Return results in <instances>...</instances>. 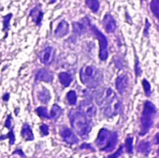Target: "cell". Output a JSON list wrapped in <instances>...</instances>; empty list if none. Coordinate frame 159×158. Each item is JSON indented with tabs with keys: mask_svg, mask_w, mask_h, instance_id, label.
Segmentation results:
<instances>
[{
	"mask_svg": "<svg viewBox=\"0 0 159 158\" xmlns=\"http://www.w3.org/2000/svg\"><path fill=\"white\" fill-rule=\"evenodd\" d=\"M69 118L73 129L82 138H87L91 130V122L86 115L81 111H71Z\"/></svg>",
	"mask_w": 159,
	"mask_h": 158,
	"instance_id": "cell-1",
	"label": "cell"
},
{
	"mask_svg": "<svg viewBox=\"0 0 159 158\" xmlns=\"http://www.w3.org/2000/svg\"><path fill=\"white\" fill-rule=\"evenodd\" d=\"M80 79L85 86L90 88H94L99 87L102 83L103 77L100 70L92 65H88L81 69Z\"/></svg>",
	"mask_w": 159,
	"mask_h": 158,
	"instance_id": "cell-2",
	"label": "cell"
},
{
	"mask_svg": "<svg viewBox=\"0 0 159 158\" xmlns=\"http://www.w3.org/2000/svg\"><path fill=\"white\" fill-rule=\"evenodd\" d=\"M96 145L102 152H111L117 143V133L111 132L106 129H102L95 142Z\"/></svg>",
	"mask_w": 159,
	"mask_h": 158,
	"instance_id": "cell-3",
	"label": "cell"
},
{
	"mask_svg": "<svg viewBox=\"0 0 159 158\" xmlns=\"http://www.w3.org/2000/svg\"><path fill=\"white\" fill-rule=\"evenodd\" d=\"M156 113H157L156 106L151 102H146L144 103V107L141 118V125H142V129L140 132L141 136L145 135L150 130L154 123V117Z\"/></svg>",
	"mask_w": 159,
	"mask_h": 158,
	"instance_id": "cell-4",
	"label": "cell"
},
{
	"mask_svg": "<svg viewBox=\"0 0 159 158\" xmlns=\"http://www.w3.org/2000/svg\"><path fill=\"white\" fill-rule=\"evenodd\" d=\"M91 29L95 35L97 36L100 44V59L102 61H106L108 58V41L106 36L100 31L98 30L94 25H91Z\"/></svg>",
	"mask_w": 159,
	"mask_h": 158,
	"instance_id": "cell-5",
	"label": "cell"
},
{
	"mask_svg": "<svg viewBox=\"0 0 159 158\" xmlns=\"http://www.w3.org/2000/svg\"><path fill=\"white\" fill-rule=\"evenodd\" d=\"M61 136L62 138V140L69 144H75L78 142V138L76 137V135L68 128H62L61 129Z\"/></svg>",
	"mask_w": 159,
	"mask_h": 158,
	"instance_id": "cell-6",
	"label": "cell"
},
{
	"mask_svg": "<svg viewBox=\"0 0 159 158\" xmlns=\"http://www.w3.org/2000/svg\"><path fill=\"white\" fill-rule=\"evenodd\" d=\"M80 111L86 115L89 118H91L96 114V108L95 106L89 101H85L80 103Z\"/></svg>",
	"mask_w": 159,
	"mask_h": 158,
	"instance_id": "cell-7",
	"label": "cell"
},
{
	"mask_svg": "<svg viewBox=\"0 0 159 158\" xmlns=\"http://www.w3.org/2000/svg\"><path fill=\"white\" fill-rule=\"evenodd\" d=\"M116 87L119 94H124L129 87V77L126 74L119 75L116 80Z\"/></svg>",
	"mask_w": 159,
	"mask_h": 158,
	"instance_id": "cell-8",
	"label": "cell"
},
{
	"mask_svg": "<svg viewBox=\"0 0 159 158\" xmlns=\"http://www.w3.org/2000/svg\"><path fill=\"white\" fill-rule=\"evenodd\" d=\"M103 26L104 29L107 33H113L115 32L116 28V22L115 20V19L113 18V16L111 14H106L104 16L103 19Z\"/></svg>",
	"mask_w": 159,
	"mask_h": 158,
	"instance_id": "cell-9",
	"label": "cell"
},
{
	"mask_svg": "<svg viewBox=\"0 0 159 158\" xmlns=\"http://www.w3.org/2000/svg\"><path fill=\"white\" fill-rule=\"evenodd\" d=\"M69 32V24L66 20H62L55 30V36L58 38L65 36Z\"/></svg>",
	"mask_w": 159,
	"mask_h": 158,
	"instance_id": "cell-10",
	"label": "cell"
},
{
	"mask_svg": "<svg viewBox=\"0 0 159 158\" xmlns=\"http://www.w3.org/2000/svg\"><path fill=\"white\" fill-rule=\"evenodd\" d=\"M52 53H53V48L51 47H49V46L46 47L45 49L40 54V60H41L42 63H44V64H49L51 62Z\"/></svg>",
	"mask_w": 159,
	"mask_h": 158,
	"instance_id": "cell-11",
	"label": "cell"
},
{
	"mask_svg": "<svg viewBox=\"0 0 159 158\" xmlns=\"http://www.w3.org/2000/svg\"><path fill=\"white\" fill-rule=\"evenodd\" d=\"M35 79L38 81L49 83L53 80V75L50 72H48L45 69H41L37 72V74L35 75Z\"/></svg>",
	"mask_w": 159,
	"mask_h": 158,
	"instance_id": "cell-12",
	"label": "cell"
},
{
	"mask_svg": "<svg viewBox=\"0 0 159 158\" xmlns=\"http://www.w3.org/2000/svg\"><path fill=\"white\" fill-rule=\"evenodd\" d=\"M59 80L63 87H69L73 81V76L69 73L62 72L59 74Z\"/></svg>",
	"mask_w": 159,
	"mask_h": 158,
	"instance_id": "cell-13",
	"label": "cell"
},
{
	"mask_svg": "<svg viewBox=\"0 0 159 158\" xmlns=\"http://www.w3.org/2000/svg\"><path fill=\"white\" fill-rule=\"evenodd\" d=\"M30 16L32 17V19L37 23V24H40L41 22V20H42V17H43V12L41 11V9L39 7H34L31 10L30 12Z\"/></svg>",
	"mask_w": 159,
	"mask_h": 158,
	"instance_id": "cell-14",
	"label": "cell"
},
{
	"mask_svg": "<svg viewBox=\"0 0 159 158\" xmlns=\"http://www.w3.org/2000/svg\"><path fill=\"white\" fill-rule=\"evenodd\" d=\"M21 136L22 138H24L26 141H33L34 140V134L32 131V129L30 128V126H28L27 124H25L22 127L21 129Z\"/></svg>",
	"mask_w": 159,
	"mask_h": 158,
	"instance_id": "cell-15",
	"label": "cell"
},
{
	"mask_svg": "<svg viewBox=\"0 0 159 158\" xmlns=\"http://www.w3.org/2000/svg\"><path fill=\"white\" fill-rule=\"evenodd\" d=\"M138 151L143 155H148L151 152V144L149 142H141L138 145Z\"/></svg>",
	"mask_w": 159,
	"mask_h": 158,
	"instance_id": "cell-16",
	"label": "cell"
},
{
	"mask_svg": "<svg viewBox=\"0 0 159 158\" xmlns=\"http://www.w3.org/2000/svg\"><path fill=\"white\" fill-rule=\"evenodd\" d=\"M38 99L42 103H48L50 100V94L48 89H43L38 93Z\"/></svg>",
	"mask_w": 159,
	"mask_h": 158,
	"instance_id": "cell-17",
	"label": "cell"
},
{
	"mask_svg": "<svg viewBox=\"0 0 159 158\" xmlns=\"http://www.w3.org/2000/svg\"><path fill=\"white\" fill-rule=\"evenodd\" d=\"M61 108L59 105L54 104V105L52 106L51 111H50V115H49L50 119H51V118H52V119H57V118L61 115Z\"/></svg>",
	"mask_w": 159,
	"mask_h": 158,
	"instance_id": "cell-18",
	"label": "cell"
},
{
	"mask_svg": "<svg viewBox=\"0 0 159 158\" xmlns=\"http://www.w3.org/2000/svg\"><path fill=\"white\" fill-rule=\"evenodd\" d=\"M73 29H74V33L76 34H82L86 31L85 25L80 23V22H74L73 23Z\"/></svg>",
	"mask_w": 159,
	"mask_h": 158,
	"instance_id": "cell-19",
	"label": "cell"
},
{
	"mask_svg": "<svg viewBox=\"0 0 159 158\" xmlns=\"http://www.w3.org/2000/svg\"><path fill=\"white\" fill-rule=\"evenodd\" d=\"M150 7L153 14L159 20V0H152L150 3Z\"/></svg>",
	"mask_w": 159,
	"mask_h": 158,
	"instance_id": "cell-20",
	"label": "cell"
},
{
	"mask_svg": "<svg viewBox=\"0 0 159 158\" xmlns=\"http://www.w3.org/2000/svg\"><path fill=\"white\" fill-rule=\"evenodd\" d=\"M86 4L93 12H97L100 8V3L98 0H86Z\"/></svg>",
	"mask_w": 159,
	"mask_h": 158,
	"instance_id": "cell-21",
	"label": "cell"
},
{
	"mask_svg": "<svg viewBox=\"0 0 159 158\" xmlns=\"http://www.w3.org/2000/svg\"><path fill=\"white\" fill-rule=\"evenodd\" d=\"M66 98H67V101H68L70 105H75L76 101H77V97H76V93L75 90H70L67 93Z\"/></svg>",
	"mask_w": 159,
	"mask_h": 158,
	"instance_id": "cell-22",
	"label": "cell"
},
{
	"mask_svg": "<svg viewBox=\"0 0 159 158\" xmlns=\"http://www.w3.org/2000/svg\"><path fill=\"white\" fill-rule=\"evenodd\" d=\"M35 112H36V114H37L40 117L46 118V119H50V116H49V115H48V110H47L46 107H44V106L38 107V108L35 110Z\"/></svg>",
	"mask_w": 159,
	"mask_h": 158,
	"instance_id": "cell-23",
	"label": "cell"
},
{
	"mask_svg": "<svg viewBox=\"0 0 159 158\" xmlns=\"http://www.w3.org/2000/svg\"><path fill=\"white\" fill-rule=\"evenodd\" d=\"M125 148H126V150H127V152L129 154H132L133 153V138L132 137H128L126 139Z\"/></svg>",
	"mask_w": 159,
	"mask_h": 158,
	"instance_id": "cell-24",
	"label": "cell"
},
{
	"mask_svg": "<svg viewBox=\"0 0 159 158\" xmlns=\"http://www.w3.org/2000/svg\"><path fill=\"white\" fill-rule=\"evenodd\" d=\"M143 87L145 95L146 96H150L151 95V85H150V83L147 80L143 79Z\"/></svg>",
	"mask_w": 159,
	"mask_h": 158,
	"instance_id": "cell-25",
	"label": "cell"
},
{
	"mask_svg": "<svg viewBox=\"0 0 159 158\" xmlns=\"http://www.w3.org/2000/svg\"><path fill=\"white\" fill-rule=\"evenodd\" d=\"M122 153H123V145H121V146L119 147V149H118L115 154L111 155L110 156H108V158H118L121 155H122Z\"/></svg>",
	"mask_w": 159,
	"mask_h": 158,
	"instance_id": "cell-26",
	"label": "cell"
},
{
	"mask_svg": "<svg viewBox=\"0 0 159 158\" xmlns=\"http://www.w3.org/2000/svg\"><path fill=\"white\" fill-rule=\"evenodd\" d=\"M11 18V14H8L5 17V20H4V30H7L8 29V22H9V20Z\"/></svg>",
	"mask_w": 159,
	"mask_h": 158,
	"instance_id": "cell-27",
	"label": "cell"
},
{
	"mask_svg": "<svg viewBox=\"0 0 159 158\" xmlns=\"http://www.w3.org/2000/svg\"><path fill=\"white\" fill-rule=\"evenodd\" d=\"M40 130L42 135H48V125H42L40 127Z\"/></svg>",
	"mask_w": 159,
	"mask_h": 158,
	"instance_id": "cell-28",
	"label": "cell"
},
{
	"mask_svg": "<svg viewBox=\"0 0 159 158\" xmlns=\"http://www.w3.org/2000/svg\"><path fill=\"white\" fill-rule=\"evenodd\" d=\"M5 138H9V139H10V144H13V143H14V134H13L12 131H10V133H8L6 137L1 138L0 140H3V139H5Z\"/></svg>",
	"mask_w": 159,
	"mask_h": 158,
	"instance_id": "cell-29",
	"label": "cell"
},
{
	"mask_svg": "<svg viewBox=\"0 0 159 158\" xmlns=\"http://www.w3.org/2000/svg\"><path fill=\"white\" fill-rule=\"evenodd\" d=\"M5 126H6V128H7V129H11V116H10V115H8V117H7V121H6Z\"/></svg>",
	"mask_w": 159,
	"mask_h": 158,
	"instance_id": "cell-30",
	"label": "cell"
},
{
	"mask_svg": "<svg viewBox=\"0 0 159 158\" xmlns=\"http://www.w3.org/2000/svg\"><path fill=\"white\" fill-rule=\"evenodd\" d=\"M140 74H141V70L139 66V61H136V75L139 76Z\"/></svg>",
	"mask_w": 159,
	"mask_h": 158,
	"instance_id": "cell-31",
	"label": "cell"
},
{
	"mask_svg": "<svg viewBox=\"0 0 159 158\" xmlns=\"http://www.w3.org/2000/svg\"><path fill=\"white\" fill-rule=\"evenodd\" d=\"M14 154H20L21 156H23V157H24V155H23V153H21V151H20V150H17V151H15V152H14Z\"/></svg>",
	"mask_w": 159,
	"mask_h": 158,
	"instance_id": "cell-32",
	"label": "cell"
},
{
	"mask_svg": "<svg viewBox=\"0 0 159 158\" xmlns=\"http://www.w3.org/2000/svg\"><path fill=\"white\" fill-rule=\"evenodd\" d=\"M156 143L157 144H159V133H157L156 135Z\"/></svg>",
	"mask_w": 159,
	"mask_h": 158,
	"instance_id": "cell-33",
	"label": "cell"
},
{
	"mask_svg": "<svg viewBox=\"0 0 159 158\" xmlns=\"http://www.w3.org/2000/svg\"><path fill=\"white\" fill-rule=\"evenodd\" d=\"M7 100H8V94H6L4 96V101H7Z\"/></svg>",
	"mask_w": 159,
	"mask_h": 158,
	"instance_id": "cell-34",
	"label": "cell"
},
{
	"mask_svg": "<svg viewBox=\"0 0 159 158\" xmlns=\"http://www.w3.org/2000/svg\"><path fill=\"white\" fill-rule=\"evenodd\" d=\"M158 154H159V149H158Z\"/></svg>",
	"mask_w": 159,
	"mask_h": 158,
	"instance_id": "cell-35",
	"label": "cell"
},
{
	"mask_svg": "<svg viewBox=\"0 0 159 158\" xmlns=\"http://www.w3.org/2000/svg\"><path fill=\"white\" fill-rule=\"evenodd\" d=\"M158 127H159V125H158Z\"/></svg>",
	"mask_w": 159,
	"mask_h": 158,
	"instance_id": "cell-36",
	"label": "cell"
}]
</instances>
